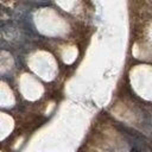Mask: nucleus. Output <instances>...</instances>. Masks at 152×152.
I'll return each mask as SVG.
<instances>
[{
  "instance_id": "1",
  "label": "nucleus",
  "mask_w": 152,
  "mask_h": 152,
  "mask_svg": "<svg viewBox=\"0 0 152 152\" xmlns=\"http://www.w3.org/2000/svg\"><path fill=\"white\" fill-rule=\"evenodd\" d=\"M151 2H152V0H151Z\"/></svg>"
}]
</instances>
